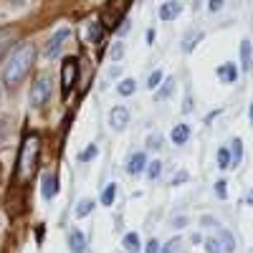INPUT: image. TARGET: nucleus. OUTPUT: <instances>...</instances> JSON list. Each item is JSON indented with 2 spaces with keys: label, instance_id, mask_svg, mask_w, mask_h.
Segmentation results:
<instances>
[{
  "label": "nucleus",
  "instance_id": "24",
  "mask_svg": "<svg viewBox=\"0 0 253 253\" xmlns=\"http://www.w3.org/2000/svg\"><path fill=\"white\" fill-rule=\"evenodd\" d=\"M160 172H162V162H150V165H147V177H150V180H157L160 177Z\"/></svg>",
  "mask_w": 253,
  "mask_h": 253
},
{
  "label": "nucleus",
  "instance_id": "33",
  "mask_svg": "<svg viewBox=\"0 0 253 253\" xmlns=\"http://www.w3.org/2000/svg\"><path fill=\"white\" fill-rule=\"evenodd\" d=\"M10 41H13V36H10V33H3V36H0V53H3V51L8 48Z\"/></svg>",
  "mask_w": 253,
  "mask_h": 253
},
{
  "label": "nucleus",
  "instance_id": "3",
  "mask_svg": "<svg viewBox=\"0 0 253 253\" xmlns=\"http://www.w3.org/2000/svg\"><path fill=\"white\" fill-rule=\"evenodd\" d=\"M51 91H53L51 76H48V74H41V76H36L33 86H31V104H33L36 109L46 107L48 99H51Z\"/></svg>",
  "mask_w": 253,
  "mask_h": 253
},
{
  "label": "nucleus",
  "instance_id": "2",
  "mask_svg": "<svg viewBox=\"0 0 253 253\" xmlns=\"http://www.w3.org/2000/svg\"><path fill=\"white\" fill-rule=\"evenodd\" d=\"M38 160H41V137L36 132H28L20 142L18 150V165H15V182L28 185L38 170Z\"/></svg>",
  "mask_w": 253,
  "mask_h": 253
},
{
  "label": "nucleus",
  "instance_id": "15",
  "mask_svg": "<svg viewBox=\"0 0 253 253\" xmlns=\"http://www.w3.org/2000/svg\"><path fill=\"white\" fill-rule=\"evenodd\" d=\"M200 41H203V33H200V31H193V33L182 41V51H185V53H193V48L200 43Z\"/></svg>",
  "mask_w": 253,
  "mask_h": 253
},
{
  "label": "nucleus",
  "instance_id": "7",
  "mask_svg": "<svg viewBox=\"0 0 253 253\" xmlns=\"http://www.w3.org/2000/svg\"><path fill=\"white\" fill-rule=\"evenodd\" d=\"M241 66H243L246 74L253 71V46H251V41H248V38L241 41Z\"/></svg>",
  "mask_w": 253,
  "mask_h": 253
},
{
  "label": "nucleus",
  "instance_id": "21",
  "mask_svg": "<svg viewBox=\"0 0 253 253\" xmlns=\"http://www.w3.org/2000/svg\"><path fill=\"white\" fill-rule=\"evenodd\" d=\"M241 157H243V144H241V139H236L233 142V152H230V165L238 167L241 165Z\"/></svg>",
  "mask_w": 253,
  "mask_h": 253
},
{
  "label": "nucleus",
  "instance_id": "34",
  "mask_svg": "<svg viewBox=\"0 0 253 253\" xmlns=\"http://www.w3.org/2000/svg\"><path fill=\"white\" fill-rule=\"evenodd\" d=\"M180 182H187V172H177V177H175V185H180Z\"/></svg>",
  "mask_w": 253,
  "mask_h": 253
},
{
  "label": "nucleus",
  "instance_id": "19",
  "mask_svg": "<svg viewBox=\"0 0 253 253\" xmlns=\"http://www.w3.org/2000/svg\"><path fill=\"white\" fill-rule=\"evenodd\" d=\"M172 91H175V79H167L162 86H160V91H157V99H160V101H162V99H170Z\"/></svg>",
  "mask_w": 253,
  "mask_h": 253
},
{
  "label": "nucleus",
  "instance_id": "17",
  "mask_svg": "<svg viewBox=\"0 0 253 253\" xmlns=\"http://www.w3.org/2000/svg\"><path fill=\"white\" fill-rule=\"evenodd\" d=\"M84 36H86L89 41H99V38L104 36V26L99 23V20H94V23L86 26V33H84Z\"/></svg>",
  "mask_w": 253,
  "mask_h": 253
},
{
  "label": "nucleus",
  "instance_id": "28",
  "mask_svg": "<svg viewBox=\"0 0 253 253\" xmlns=\"http://www.w3.org/2000/svg\"><path fill=\"white\" fill-rule=\"evenodd\" d=\"M180 243H182L180 238H172L170 243H165V248H162L160 253H177V251H180Z\"/></svg>",
  "mask_w": 253,
  "mask_h": 253
},
{
  "label": "nucleus",
  "instance_id": "12",
  "mask_svg": "<svg viewBox=\"0 0 253 253\" xmlns=\"http://www.w3.org/2000/svg\"><path fill=\"white\" fill-rule=\"evenodd\" d=\"M69 248H71V253H84L86 251V236H84L81 230H71L69 233Z\"/></svg>",
  "mask_w": 253,
  "mask_h": 253
},
{
  "label": "nucleus",
  "instance_id": "23",
  "mask_svg": "<svg viewBox=\"0 0 253 253\" xmlns=\"http://www.w3.org/2000/svg\"><path fill=\"white\" fill-rule=\"evenodd\" d=\"M218 167H220V170H228V167H230V150H228V147H220V150H218Z\"/></svg>",
  "mask_w": 253,
  "mask_h": 253
},
{
  "label": "nucleus",
  "instance_id": "5",
  "mask_svg": "<svg viewBox=\"0 0 253 253\" xmlns=\"http://www.w3.org/2000/svg\"><path fill=\"white\" fill-rule=\"evenodd\" d=\"M69 36H71V31H69V28H61V31H56V33H53V38L48 41V43H46V48H43L46 58H56V56L61 53L63 43L69 41Z\"/></svg>",
  "mask_w": 253,
  "mask_h": 253
},
{
  "label": "nucleus",
  "instance_id": "30",
  "mask_svg": "<svg viewBox=\"0 0 253 253\" xmlns=\"http://www.w3.org/2000/svg\"><path fill=\"white\" fill-rule=\"evenodd\" d=\"M215 195H218L220 200L228 198V185H225V180H218V182H215Z\"/></svg>",
  "mask_w": 253,
  "mask_h": 253
},
{
  "label": "nucleus",
  "instance_id": "11",
  "mask_svg": "<svg viewBox=\"0 0 253 253\" xmlns=\"http://www.w3.org/2000/svg\"><path fill=\"white\" fill-rule=\"evenodd\" d=\"M180 13H182V5L177 3V0H167V3L160 5V18L162 20H175Z\"/></svg>",
  "mask_w": 253,
  "mask_h": 253
},
{
  "label": "nucleus",
  "instance_id": "14",
  "mask_svg": "<svg viewBox=\"0 0 253 253\" xmlns=\"http://www.w3.org/2000/svg\"><path fill=\"white\" fill-rule=\"evenodd\" d=\"M218 243L223 248V253H233L236 251V238L228 233V230H220V236H218Z\"/></svg>",
  "mask_w": 253,
  "mask_h": 253
},
{
  "label": "nucleus",
  "instance_id": "26",
  "mask_svg": "<svg viewBox=\"0 0 253 253\" xmlns=\"http://www.w3.org/2000/svg\"><path fill=\"white\" fill-rule=\"evenodd\" d=\"M162 79H165V74H162V71H152V74H150V79H147V86H150V89H157L160 84H162Z\"/></svg>",
  "mask_w": 253,
  "mask_h": 253
},
{
  "label": "nucleus",
  "instance_id": "1",
  "mask_svg": "<svg viewBox=\"0 0 253 253\" xmlns=\"http://www.w3.org/2000/svg\"><path fill=\"white\" fill-rule=\"evenodd\" d=\"M36 63V48L31 43H20L5 61L3 66V84L8 89H15L20 81H23V76H28V71L33 69Z\"/></svg>",
  "mask_w": 253,
  "mask_h": 253
},
{
  "label": "nucleus",
  "instance_id": "37",
  "mask_svg": "<svg viewBox=\"0 0 253 253\" xmlns=\"http://www.w3.org/2000/svg\"><path fill=\"white\" fill-rule=\"evenodd\" d=\"M248 203H253V190H251V193H248Z\"/></svg>",
  "mask_w": 253,
  "mask_h": 253
},
{
  "label": "nucleus",
  "instance_id": "32",
  "mask_svg": "<svg viewBox=\"0 0 253 253\" xmlns=\"http://www.w3.org/2000/svg\"><path fill=\"white\" fill-rule=\"evenodd\" d=\"M223 3H225V0H208V10L210 13H218L223 8Z\"/></svg>",
  "mask_w": 253,
  "mask_h": 253
},
{
  "label": "nucleus",
  "instance_id": "25",
  "mask_svg": "<svg viewBox=\"0 0 253 253\" xmlns=\"http://www.w3.org/2000/svg\"><path fill=\"white\" fill-rule=\"evenodd\" d=\"M96 157V144H89L86 150H84L81 155H79V162H91Z\"/></svg>",
  "mask_w": 253,
  "mask_h": 253
},
{
  "label": "nucleus",
  "instance_id": "27",
  "mask_svg": "<svg viewBox=\"0 0 253 253\" xmlns=\"http://www.w3.org/2000/svg\"><path fill=\"white\" fill-rule=\"evenodd\" d=\"M205 251H208V253H223L218 238H208V241H205Z\"/></svg>",
  "mask_w": 253,
  "mask_h": 253
},
{
  "label": "nucleus",
  "instance_id": "38",
  "mask_svg": "<svg viewBox=\"0 0 253 253\" xmlns=\"http://www.w3.org/2000/svg\"><path fill=\"white\" fill-rule=\"evenodd\" d=\"M248 114H251V122H253V104H251V109H248Z\"/></svg>",
  "mask_w": 253,
  "mask_h": 253
},
{
  "label": "nucleus",
  "instance_id": "10",
  "mask_svg": "<svg viewBox=\"0 0 253 253\" xmlns=\"http://www.w3.org/2000/svg\"><path fill=\"white\" fill-rule=\"evenodd\" d=\"M218 79L223 81V84H236L238 81V66L236 63H223V66H218Z\"/></svg>",
  "mask_w": 253,
  "mask_h": 253
},
{
  "label": "nucleus",
  "instance_id": "6",
  "mask_svg": "<svg viewBox=\"0 0 253 253\" xmlns=\"http://www.w3.org/2000/svg\"><path fill=\"white\" fill-rule=\"evenodd\" d=\"M41 195H43L46 203H51L58 195V177H56V172H43V177H41Z\"/></svg>",
  "mask_w": 253,
  "mask_h": 253
},
{
  "label": "nucleus",
  "instance_id": "13",
  "mask_svg": "<svg viewBox=\"0 0 253 253\" xmlns=\"http://www.w3.org/2000/svg\"><path fill=\"white\" fill-rule=\"evenodd\" d=\"M170 137H172V142H175V144H185V142L190 139V126H187V124H177L175 129H172V134H170Z\"/></svg>",
  "mask_w": 253,
  "mask_h": 253
},
{
  "label": "nucleus",
  "instance_id": "22",
  "mask_svg": "<svg viewBox=\"0 0 253 253\" xmlns=\"http://www.w3.org/2000/svg\"><path fill=\"white\" fill-rule=\"evenodd\" d=\"M114 195H117V185L112 182V185H107V187H104V193H101V203L109 208V205L114 203Z\"/></svg>",
  "mask_w": 253,
  "mask_h": 253
},
{
  "label": "nucleus",
  "instance_id": "8",
  "mask_svg": "<svg viewBox=\"0 0 253 253\" xmlns=\"http://www.w3.org/2000/svg\"><path fill=\"white\" fill-rule=\"evenodd\" d=\"M144 167H147V155L144 152H134L129 157V162H126V172L129 175H142Z\"/></svg>",
  "mask_w": 253,
  "mask_h": 253
},
{
  "label": "nucleus",
  "instance_id": "18",
  "mask_svg": "<svg viewBox=\"0 0 253 253\" xmlns=\"http://www.w3.org/2000/svg\"><path fill=\"white\" fill-rule=\"evenodd\" d=\"M134 89H137L134 79H124V81H119V86H117V91H119L122 96H132V94H134Z\"/></svg>",
  "mask_w": 253,
  "mask_h": 253
},
{
  "label": "nucleus",
  "instance_id": "31",
  "mask_svg": "<svg viewBox=\"0 0 253 253\" xmlns=\"http://www.w3.org/2000/svg\"><path fill=\"white\" fill-rule=\"evenodd\" d=\"M144 253H160V241H157V238L147 241V248H144Z\"/></svg>",
  "mask_w": 253,
  "mask_h": 253
},
{
  "label": "nucleus",
  "instance_id": "36",
  "mask_svg": "<svg viewBox=\"0 0 253 253\" xmlns=\"http://www.w3.org/2000/svg\"><path fill=\"white\" fill-rule=\"evenodd\" d=\"M10 3H15V5H20V3H26V0H10Z\"/></svg>",
  "mask_w": 253,
  "mask_h": 253
},
{
  "label": "nucleus",
  "instance_id": "4",
  "mask_svg": "<svg viewBox=\"0 0 253 253\" xmlns=\"http://www.w3.org/2000/svg\"><path fill=\"white\" fill-rule=\"evenodd\" d=\"M76 79H79V61L76 58H63V66H61V91H63V96L71 94Z\"/></svg>",
  "mask_w": 253,
  "mask_h": 253
},
{
  "label": "nucleus",
  "instance_id": "16",
  "mask_svg": "<svg viewBox=\"0 0 253 253\" xmlns=\"http://www.w3.org/2000/svg\"><path fill=\"white\" fill-rule=\"evenodd\" d=\"M91 210H94V200H89V198H84V200H79L76 203V218H86V215H91Z\"/></svg>",
  "mask_w": 253,
  "mask_h": 253
},
{
  "label": "nucleus",
  "instance_id": "20",
  "mask_svg": "<svg viewBox=\"0 0 253 253\" xmlns=\"http://www.w3.org/2000/svg\"><path fill=\"white\" fill-rule=\"evenodd\" d=\"M124 248L129 251V253H137L139 251V236L137 233H126L124 236Z\"/></svg>",
  "mask_w": 253,
  "mask_h": 253
},
{
  "label": "nucleus",
  "instance_id": "29",
  "mask_svg": "<svg viewBox=\"0 0 253 253\" xmlns=\"http://www.w3.org/2000/svg\"><path fill=\"white\" fill-rule=\"evenodd\" d=\"M109 56H112L114 61H119V58L124 56V43H122V41H117V43L112 46V51H109Z\"/></svg>",
  "mask_w": 253,
  "mask_h": 253
},
{
  "label": "nucleus",
  "instance_id": "35",
  "mask_svg": "<svg viewBox=\"0 0 253 253\" xmlns=\"http://www.w3.org/2000/svg\"><path fill=\"white\" fill-rule=\"evenodd\" d=\"M172 225H175V228H182V225H187V218H175Z\"/></svg>",
  "mask_w": 253,
  "mask_h": 253
},
{
  "label": "nucleus",
  "instance_id": "9",
  "mask_svg": "<svg viewBox=\"0 0 253 253\" xmlns=\"http://www.w3.org/2000/svg\"><path fill=\"white\" fill-rule=\"evenodd\" d=\"M109 124L114 126V129H124V126L129 124V112H126L124 107H114L112 114H109Z\"/></svg>",
  "mask_w": 253,
  "mask_h": 253
}]
</instances>
